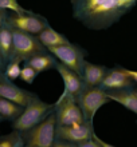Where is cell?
<instances>
[{
	"instance_id": "3",
	"label": "cell",
	"mask_w": 137,
	"mask_h": 147,
	"mask_svg": "<svg viewBox=\"0 0 137 147\" xmlns=\"http://www.w3.org/2000/svg\"><path fill=\"white\" fill-rule=\"evenodd\" d=\"M51 109V105H47L39 100H32L26 106V110L20 112V115L16 118L14 128L18 131H28L36 124H39L46 115V112Z\"/></svg>"
},
{
	"instance_id": "4",
	"label": "cell",
	"mask_w": 137,
	"mask_h": 147,
	"mask_svg": "<svg viewBox=\"0 0 137 147\" xmlns=\"http://www.w3.org/2000/svg\"><path fill=\"white\" fill-rule=\"evenodd\" d=\"M109 102L108 94L98 87H89L79 94V109L83 114V118L89 122L93 120L97 111Z\"/></svg>"
},
{
	"instance_id": "9",
	"label": "cell",
	"mask_w": 137,
	"mask_h": 147,
	"mask_svg": "<svg viewBox=\"0 0 137 147\" xmlns=\"http://www.w3.org/2000/svg\"><path fill=\"white\" fill-rule=\"evenodd\" d=\"M55 67H57L59 75L62 78L63 84H65V92H63V95L58 100V103L67 96H70V98L78 96L79 94L82 92V88H83V82L81 80L79 75H77L74 71L69 70L67 67H65L63 64H61V63H59V64H55Z\"/></svg>"
},
{
	"instance_id": "8",
	"label": "cell",
	"mask_w": 137,
	"mask_h": 147,
	"mask_svg": "<svg viewBox=\"0 0 137 147\" xmlns=\"http://www.w3.org/2000/svg\"><path fill=\"white\" fill-rule=\"evenodd\" d=\"M58 112H57V122L58 126H74V124H82L85 123V118L75 103L74 98L67 96L58 103Z\"/></svg>"
},
{
	"instance_id": "13",
	"label": "cell",
	"mask_w": 137,
	"mask_h": 147,
	"mask_svg": "<svg viewBox=\"0 0 137 147\" xmlns=\"http://www.w3.org/2000/svg\"><path fill=\"white\" fill-rule=\"evenodd\" d=\"M105 75H106L105 67L85 62L82 76H83V80H85L87 87H97V86H100L102 79L105 78Z\"/></svg>"
},
{
	"instance_id": "2",
	"label": "cell",
	"mask_w": 137,
	"mask_h": 147,
	"mask_svg": "<svg viewBox=\"0 0 137 147\" xmlns=\"http://www.w3.org/2000/svg\"><path fill=\"white\" fill-rule=\"evenodd\" d=\"M55 126L57 118L55 115H50L43 122L28 130L27 147H51L55 139Z\"/></svg>"
},
{
	"instance_id": "17",
	"label": "cell",
	"mask_w": 137,
	"mask_h": 147,
	"mask_svg": "<svg viewBox=\"0 0 137 147\" xmlns=\"http://www.w3.org/2000/svg\"><path fill=\"white\" fill-rule=\"evenodd\" d=\"M27 64L31 66L36 72H43V71H47L52 68V67L57 64L55 59L50 55H44V54H39V55H35L27 60Z\"/></svg>"
},
{
	"instance_id": "1",
	"label": "cell",
	"mask_w": 137,
	"mask_h": 147,
	"mask_svg": "<svg viewBox=\"0 0 137 147\" xmlns=\"http://www.w3.org/2000/svg\"><path fill=\"white\" fill-rule=\"evenodd\" d=\"M137 0H71L75 19L86 27L102 30L118 22Z\"/></svg>"
},
{
	"instance_id": "10",
	"label": "cell",
	"mask_w": 137,
	"mask_h": 147,
	"mask_svg": "<svg viewBox=\"0 0 137 147\" xmlns=\"http://www.w3.org/2000/svg\"><path fill=\"white\" fill-rule=\"evenodd\" d=\"M55 134L58 135V138L63 140L77 142V143L90 139V136L93 135L91 126L86 123L74 124V126H58L55 128Z\"/></svg>"
},
{
	"instance_id": "15",
	"label": "cell",
	"mask_w": 137,
	"mask_h": 147,
	"mask_svg": "<svg viewBox=\"0 0 137 147\" xmlns=\"http://www.w3.org/2000/svg\"><path fill=\"white\" fill-rule=\"evenodd\" d=\"M38 40L42 43V46L50 48V47H58V46H65V44H70V42L67 40V38L59 34L58 31H55L52 28L47 26L43 31L39 34Z\"/></svg>"
},
{
	"instance_id": "22",
	"label": "cell",
	"mask_w": 137,
	"mask_h": 147,
	"mask_svg": "<svg viewBox=\"0 0 137 147\" xmlns=\"http://www.w3.org/2000/svg\"><path fill=\"white\" fill-rule=\"evenodd\" d=\"M18 136L15 134H11L8 136H3L0 139V147H18Z\"/></svg>"
},
{
	"instance_id": "26",
	"label": "cell",
	"mask_w": 137,
	"mask_h": 147,
	"mask_svg": "<svg viewBox=\"0 0 137 147\" xmlns=\"http://www.w3.org/2000/svg\"><path fill=\"white\" fill-rule=\"evenodd\" d=\"M51 147H74L70 143H63V142H54Z\"/></svg>"
},
{
	"instance_id": "28",
	"label": "cell",
	"mask_w": 137,
	"mask_h": 147,
	"mask_svg": "<svg viewBox=\"0 0 137 147\" xmlns=\"http://www.w3.org/2000/svg\"><path fill=\"white\" fill-rule=\"evenodd\" d=\"M1 62H3V59H1V56H0V67H1Z\"/></svg>"
},
{
	"instance_id": "11",
	"label": "cell",
	"mask_w": 137,
	"mask_h": 147,
	"mask_svg": "<svg viewBox=\"0 0 137 147\" xmlns=\"http://www.w3.org/2000/svg\"><path fill=\"white\" fill-rule=\"evenodd\" d=\"M132 84H133V82L130 80L129 76L124 72L122 68H114V70L109 71L106 74L100 86H102V88L106 90L122 91V90L132 87Z\"/></svg>"
},
{
	"instance_id": "30",
	"label": "cell",
	"mask_w": 137,
	"mask_h": 147,
	"mask_svg": "<svg viewBox=\"0 0 137 147\" xmlns=\"http://www.w3.org/2000/svg\"><path fill=\"white\" fill-rule=\"evenodd\" d=\"M0 82H1V75H0Z\"/></svg>"
},
{
	"instance_id": "20",
	"label": "cell",
	"mask_w": 137,
	"mask_h": 147,
	"mask_svg": "<svg viewBox=\"0 0 137 147\" xmlns=\"http://www.w3.org/2000/svg\"><path fill=\"white\" fill-rule=\"evenodd\" d=\"M20 60L22 59L18 58V56H14L11 60V63L7 66V68H5V76L8 78V79H11V80H15V79H18L20 75Z\"/></svg>"
},
{
	"instance_id": "16",
	"label": "cell",
	"mask_w": 137,
	"mask_h": 147,
	"mask_svg": "<svg viewBox=\"0 0 137 147\" xmlns=\"http://www.w3.org/2000/svg\"><path fill=\"white\" fill-rule=\"evenodd\" d=\"M0 56H1V59L14 58L12 30L5 27V26L0 28Z\"/></svg>"
},
{
	"instance_id": "27",
	"label": "cell",
	"mask_w": 137,
	"mask_h": 147,
	"mask_svg": "<svg viewBox=\"0 0 137 147\" xmlns=\"http://www.w3.org/2000/svg\"><path fill=\"white\" fill-rule=\"evenodd\" d=\"M3 23H4V12L0 9V28L3 27Z\"/></svg>"
},
{
	"instance_id": "21",
	"label": "cell",
	"mask_w": 137,
	"mask_h": 147,
	"mask_svg": "<svg viewBox=\"0 0 137 147\" xmlns=\"http://www.w3.org/2000/svg\"><path fill=\"white\" fill-rule=\"evenodd\" d=\"M36 76H38V72H36V71L34 70L31 66H28V64H26V66H24L23 68L20 70L19 78L23 82H26V83H30V84H31L32 82L35 80Z\"/></svg>"
},
{
	"instance_id": "6",
	"label": "cell",
	"mask_w": 137,
	"mask_h": 147,
	"mask_svg": "<svg viewBox=\"0 0 137 147\" xmlns=\"http://www.w3.org/2000/svg\"><path fill=\"white\" fill-rule=\"evenodd\" d=\"M12 43H14V56L20 59H30L43 52V46L36 38L30 34L12 30Z\"/></svg>"
},
{
	"instance_id": "24",
	"label": "cell",
	"mask_w": 137,
	"mask_h": 147,
	"mask_svg": "<svg viewBox=\"0 0 137 147\" xmlns=\"http://www.w3.org/2000/svg\"><path fill=\"white\" fill-rule=\"evenodd\" d=\"M78 147H101V146H100L94 139L93 140L87 139V140H85V142H81V143L78 144Z\"/></svg>"
},
{
	"instance_id": "19",
	"label": "cell",
	"mask_w": 137,
	"mask_h": 147,
	"mask_svg": "<svg viewBox=\"0 0 137 147\" xmlns=\"http://www.w3.org/2000/svg\"><path fill=\"white\" fill-rule=\"evenodd\" d=\"M0 9L1 11H11L16 15H22V13H30L27 9H24L18 0H0Z\"/></svg>"
},
{
	"instance_id": "7",
	"label": "cell",
	"mask_w": 137,
	"mask_h": 147,
	"mask_svg": "<svg viewBox=\"0 0 137 147\" xmlns=\"http://www.w3.org/2000/svg\"><path fill=\"white\" fill-rule=\"evenodd\" d=\"M8 24L11 26L12 30L30 34V35H39L47 27V23L43 18H39L32 13H22V15H14L10 16Z\"/></svg>"
},
{
	"instance_id": "18",
	"label": "cell",
	"mask_w": 137,
	"mask_h": 147,
	"mask_svg": "<svg viewBox=\"0 0 137 147\" xmlns=\"http://www.w3.org/2000/svg\"><path fill=\"white\" fill-rule=\"evenodd\" d=\"M22 112V107L12 102L0 98V115L7 118V119H12V118H18Z\"/></svg>"
},
{
	"instance_id": "23",
	"label": "cell",
	"mask_w": 137,
	"mask_h": 147,
	"mask_svg": "<svg viewBox=\"0 0 137 147\" xmlns=\"http://www.w3.org/2000/svg\"><path fill=\"white\" fill-rule=\"evenodd\" d=\"M122 70H124V72H125L128 76H129L130 80L137 84V71H134V70H128V68H122Z\"/></svg>"
},
{
	"instance_id": "12",
	"label": "cell",
	"mask_w": 137,
	"mask_h": 147,
	"mask_svg": "<svg viewBox=\"0 0 137 147\" xmlns=\"http://www.w3.org/2000/svg\"><path fill=\"white\" fill-rule=\"evenodd\" d=\"M0 98L7 99L20 107L27 106L30 102H32V96L28 92L20 90L15 84L7 83V82H0Z\"/></svg>"
},
{
	"instance_id": "25",
	"label": "cell",
	"mask_w": 137,
	"mask_h": 147,
	"mask_svg": "<svg viewBox=\"0 0 137 147\" xmlns=\"http://www.w3.org/2000/svg\"><path fill=\"white\" fill-rule=\"evenodd\" d=\"M94 138V140H95V142H97L98 144H100V146L101 147H116V146H113V144H110V143H108V142H105V140H102V139H100V138H98L97 135H91Z\"/></svg>"
},
{
	"instance_id": "29",
	"label": "cell",
	"mask_w": 137,
	"mask_h": 147,
	"mask_svg": "<svg viewBox=\"0 0 137 147\" xmlns=\"http://www.w3.org/2000/svg\"><path fill=\"white\" fill-rule=\"evenodd\" d=\"M133 92H134V94H136V95H137V90H136V91H133Z\"/></svg>"
},
{
	"instance_id": "14",
	"label": "cell",
	"mask_w": 137,
	"mask_h": 147,
	"mask_svg": "<svg viewBox=\"0 0 137 147\" xmlns=\"http://www.w3.org/2000/svg\"><path fill=\"white\" fill-rule=\"evenodd\" d=\"M108 94V98L109 100L117 102L121 106H124L126 110L134 112L137 115V95L133 91H114V92H106Z\"/></svg>"
},
{
	"instance_id": "5",
	"label": "cell",
	"mask_w": 137,
	"mask_h": 147,
	"mask_svg": "<svg viewBox=\"0 0 137 147\" xmlns=\"http://www.w3.org/2000/svg\"><path fill=\"white\" fill-rule=\"evenodd\" d=\"M48 51L52 52V55L61 62V64L67 67L69 70L74 71L77 75H82L85 60H83L82 51L78 47L73 44H65V46L50 47Z\"/></svg>"
}]
</instances>
